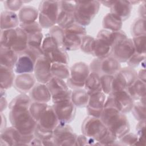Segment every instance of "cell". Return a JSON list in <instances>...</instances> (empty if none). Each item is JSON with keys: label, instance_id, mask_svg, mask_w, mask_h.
Returning <instances> with one entry per match:
<instances>
[{"label": "cell", "instance_id": "cell-41", "mask_svg": "<svg viewBox=\"0 0 146 146\" xmlns=\"http://www.w3.org/2000/svg\"><path fill=\"white\" fill-rule=\"evenodd\" d=\"M47 103L32 102L30 107L29 111L33 117L38 122L43 113L48 107Z\"/></svg>", "mask_w": 146, "mask_h": 146}, {"label": "cell", "instance_id": "cell-25", "mask_svg": "<svg viewBox=\"0 0 146 146\" xmlns=\"http://www.w3.org/2000/svg\"><path fill=\"white\" fill-rule=\"evenodd\" d=\"M18 16L20 24H30L36 22L37 19H38V9L30 5L23 6L18 11Z\"/></svg>", "mask_w": 146, "mask_h": 146}, {"label": "cell", "instance_id": "cell-5", "mask_svg": "<svg viewBox=\"0 0 146 146\" xmlns=\"http://www.w3.org/2000/svg\"><path fill=\"white\" fill-rule=\"evenodd\" d=\"M63 47L67 51H75L80 48L82 38L87 35L85 27L74 23L63 29Z\"/></svg>", "mask_w": 146, "mask_h": 146}, {"label": "cell", "instance_id": "cell-10", "mask_svg": "<svg viewBox=\"0 0 146 146\" xmlns=\"http://www.w3.org/2000/svg\"><path fill=\"white\" fill-rule=\"evenodd\" d=\"M91 72L98 74L99 75H115L120 70V63L111 56L104 58L94 59L89 65Z\"/></svg>", "mask_w": 146, "mask_h": 146}, {"label": "cell", "instance_id": "cell-36", "mask_svg": "<svg viewBox=\"0 0 146 146\" xmlns=\"http://www.w3.org/2000/svg\"><path fill=\"white\" fill-rule=\"evenodd\" d=\"M34 134L35 137L42 141L43 145H55L53 136V131L43 129L37 124Z\"/></svg>", "mask_w": 146, "mask_h": 146}, {"label": "cell", "instance_id": "cell-40", "mask_svg": "<svg viewBox=\"0 0 146 146\" xmlns=\"http://www.w3.org/2000/svg\"><path fill=\"white\" fill-rule=\"evenodd\" d=\"M31 102L32 100L29 95H27V94H20L11 100L8 107L9 110L19 107L29 108Z\"/></svg>", "mask_w": 146, "mask_h": 146}, {"label": "cell", "instance_id": "cell-15", "mask_svg": "<svg viewBox=\"0 0 146 146\" xmlns=\"http://www.w3.org/2000/svg\"><path fill=\"white\" fill-rule=\"evenodd\" d=\"M52 107L59 123L69 124L74 120L76 107L71 100H64L57 103H54Z\"/></svg>", "mask_w": 146, "mask_h": 146}, {"label": "cell", "instance_id": "cell-47", "mask_svg": "<svg viewBox=\"0 0 146 146\" xmlns=\"http://www.w3.org/2000/svg\"><path fill=\"white\" fill-rule=\"evenodd\" d=\"M114 75H102L100 76L102 90L106 95H109L112 91V82Z\"/></svg>", "mask_w": 146, "mask_h": 146}, {"label": "cell", "instance_id": "cell-12", "mask_svg": "<svg viewBox=\"0 0 146 146\" xmlns=\"http://www.w3.org/2000/svg\"><path fill=\"white\" fill-rule=\"evenodd\" d=\"M53 136L55 145L76 146L77 135L68 124L59 123L53 131Z\"/></svg>", "mask_w": 146, "mask_h": 146}, {"label": "cell", "instance_id": "cell-3", "mask_svg": "<svg viewBox=\"0 0 146 146\" xmlns=\"http://www.w3.org/2000/svg\"><path fill=\"white\" fill-rule=\"evenodd\" d=\"M74 1L75 22L84 27L89 25L99 11L101 5L100 1Z\"/></svg>", "mask_w": 146, "mask_h": 146}, {"label": "cell", "instance_id": "cell-52", "mask_svg": "<svg viewBox=\"0 0 146 146\" xmlns=\"http://www.w3.org/2000/svg\"><path fill=\"white\" fill-rule=\"evenodd\" d=\"M50 35H51L55 39L57 40L58 43L59 44L60 46L63 47L62 42H63V34L64 31L63 29L59 27L58 25H55L50 29L49 33Z\"/></svg>", "mask_w": 146, "mask_h": 146}, {"label": "cell", "instance_id": "cell-44", "mask_svg": "<svg viewBox=\"0 0 146 146\" xmlns=\"http://www.w3.org/2000/svg\"><path fill=\"white\" fill-rule=\"evenodd\" d=\"M127 83L123 76L119 71L113 76L112 82V92L125 90L127 88Z\"/></svg>", "mask_w": 146, "mask_h": 146}, {"label": "cell", "instance_id": "cell-24", "mask_svg": "<svg viewBox=\"0 0 146 146\" xmlns=\"http://www.w3.org/2000/svg\"><path fill=\"white\" fill-rule=\"evenodd\" d=\"M110 9V13L115 15L124 22L129 18L132 10V6L129 1H114Z\"/></svg>", "mask_w": 146, "mask_h": 146}, {"label": "cell", "instance_id": "cell-4", "mask_svg": "<svg viewBox=\"0 0 146 146\" xmlns=\"http://www.w3.org/2000/svg\"><path fill=\"white\" fill-rule=\"evenodd\" d=\"M59 8L58 1H42L40 2L38 23L42 29H51L56 25Z\"/></svg>", "mask_w": 146, "mask_h": 146}, {"label": "cell", "instance_id": "cell-48", "mask_svg": "<svg viewBox=\"0 0 146 146\" xmlns=\"http://www.w3.org/2000/svg\"><path fill=\"white\" fill-rule=\"evenodd\" d=\"M132 42L135 52L140 54L145 55L146 35H141L133 37Z\"/></svg>", "mask_w": 146, "mask_h": 146}, {"label": "cell", "instance_id": "cell-38", "mask_svg": "<svg viewBox=\"0 0 146 146\" xmlns=\"http://www.w3.org/2000/svg\"><path fill=\"white\" fill-rule=\"evenodd\" d=\"M51 71L53 77L64 80L68 79L70 76V68L68 64L56 63H52Z\"/></svg>", "mask_w": 146, "mask_h": 146}, {"label": "cell", "instance_id": "cell-56", "mask_svg": "<svg viewBox=\"0 0 146 146\" xmlns=\"http://www.w3.org/2000/svg\"><path fill=\"white\" fill-rule=\"evenodd\" d=\"M138 14L140 18L145 19L146 10H145V1H143L140 3V6L138 10Z\"/></svg>", "mask_w": 146, "mask_h": 146}, {"label": "cell", "instance_id": "cell-7", "mask_svg": "<svg viewBox=\"0 0 146 146\" xmlns=\"http://www.w3.org/2000/svg\"><path fill=\"white\" fill-rule=\"evenodd\" d=\"M89 66L84 62H78L70 67V76L66 83L69 88L76 90L82 88L90 74Z\"/></svg>", "mask_w": 146, "mask_h": 146}, {"label": "cell", "instance_id": "cell-1", "mask_svg": "<svg viewBox=\"0 0 146 146\" xmlns=\"http://www.w3.org/2000/svg\"><path fill=\"white\" fill-rule=\"evenodd\" d=\"M107 128L113 132L117 139L129 132L130 125L125 113L113 107H104L100 117Z\"/></svg>", "mask_w": 146, "mask_h": 146}, {"label": "cell", "instance_id": "cell-46", "mask_svg": "<svg viewBox=\"0 0 146 146\" xmlns=\"http://www.w3.org/2000/svg\"><path fill=\"white\" fill-rule=\"evenodd\" d=\"M95 41V38L89 35H86L82 38L80 49L84 53L92 54L94 47Z\"/></svg>", "mask_w": 146, "mask_h": 146}, {"label": "cell", "instance_id": "cell-17", "mask_svg": "<svg viewBox=\"0 0 146 146\" xmlns=\"http://www.w3.org/2000/svg\"><path fill=\"white\" fill-rule=\"evenodd\" d=\"M135 52L131 38H127L117 43L112 49L110 56L120 63H126Z\"/></svg>", "mask_w": 146, "mask_h": 146}, {"label": "cell", "instance_id": "cell-49", "mask_svg": "<svg viewBox=\"0 0 146 146\" xmlns=\"http://www.w3.org/2000/svg\"><path fill=\"white\" fill-rule=\"evenodd\" d=\"M136 135L138 140L135 145H145V120L138 121L136 126Z\"/></svg>", "mask_w": 146, "mask_h": 146}, {"label": "cell", "instance_id": "cell-31", "mask_svg": "<svg viewBox=\"0 0 146 146\" xmlns=\"http://www.w3.org/2000/svg\"><path fill=\"white\" fill-rule=\"evenodd\" d=\"M89 97L85 89L78 88L72 91L71 100L76 108H84L88 104Z\"/></svg>", "mask_w": 146, "mask_h": 146}, {"label": "cell", "instance_id": "cell-23", "mask_svg": "<svg viewBox=\"0 0 146 146\" xmlns=\"http://www.w3.org/2000/svg\"><path fill=\"white\" fill-rule=\"evenodd\" d=\"M32 102L47 103L51 100V95L46 84L36 83L29 92Z\"/></svg>", "mask_w": 146, "mask_h": 146}, {"label": "cell", "instance_id": "cell-20", "mask_svg": "<svg viewBox=\"0 0 146 146\" xmlns=\"http://www.w3.org/2000/svg\"><path fill=\"white\" fill-rule=\"evenodd\" d=\"M36 80L33 73L18 74L15 78L13 86L21 94L29 93L36 83Z\"/></svg>", "mask_w": 146, "mask_h": 146}, {"label": "cell", "instance_id": "cell-55", "mask_svg": "<svg viewBox=\"0 0 146 146\" xmlns=\"http://www.w3.org/2000/svg\"><path fill=\"white\" fill-rule=\"evenodd\" d=\"M97 141L88 137L86 135L82 134L77 136L76 139V146H83V145H96Z\"/></svg>", "mask_w": 146, "mask_h": 146}, {"label": "cell", "instance_id": "cell-29", "mask_svg": "<svg viewBox=\"0 0 146 146\" xmlns=\"http://www.w3.org/2000/svg\"><path fill=\"white\" fill-rule=\"evenodd\" d=\"M123 22L119 17L111 13H107L103 17L102 21V26L103 29L116 31L121 30Z\"/></svg>", "mask_w": 146, "mask_h": 146}, {"label": "cell", "instance_id": "cell-61", "mask_svg": "<svg viewBox=\"0 0 146 146\" xmlns=\"http://www.w3.org/2000/svg\"><path fill=\"white\" fill-rule=\"evenodd\" d=\"M113 2H114V1H100V4L103 5V6H104L107 7H108V8H110L112 6Z\"/></svg>", "mask_w": 146, "mask_h": 146}, {"label": "cell", "instance_id": "cell-57", "mask_svg": "<svg viewBox=\"0 0 146 146\" xmlns=\"http://www.w3.org/2000/svg\"><path fill=\"white\" fill-rule=\"evenodd\" d=\"M9 106V104L6 98V95L0 96V108L1 112H3L4 110L6 109V108Z\"/></svg>", "mask_w": 146, "mask_h": 146}, {"label": "cell", "instance_id": "cell-9", "mask_svg": "<svg viewBox=\"0 0 146 146\" xmlns=\"http://www.w3.org/2000/svg\"><path fill=\"white\" fill-rule=\"evenodd\" d=\"M34 137V134L23 135L11 125L1 131L0 145L2 146L29 145Z\"/></svg>", "mask_w": 146, "mask_h": 146}, {"label": "cell", "instance_id": "cell-8", "mask_svg": "<svg viewBox=\"0 0 146 146\" xmlns=\"http://www.w3.org/2000/svg\"><path fill=\"white\" fill-rule=\"evenodd\" d=\"M134 103V100L125 90L110 94L106 98L104 107H113L127 113L131 111Z\"/></svg>", "mask_w": 146, "mask_h": 146}, {"label": "cell", "instance_id": "cell-32", "mask_svg": "<svg viewBox=\"0 0 146 146\" xmlns=\"http://www.w3.org/2000/svg\"><path fill=\"white\" fill-rule=\"evenodd\" d=\"M84 87L88 94L102 91L100 75L97 73L91 72L85 82Z\"/></svg>", "mask_w": 146, "mask_h": 146}, {"label": "cell", "instance_id": "cell-50", "mask_svg": "<svg viewBox=\"0 0 146 146\" xmlns=\"http://www.w3.org/2000/svg\"><path fill=\"white\" fill-rule=\"evenodd\" d=\"M23 1L20 0H7L3 1V6L6 10L15 13L19 11L23 6Z\"/></svg>", "mask_w": 146, "mask_h": 146}, {"label": "cell", "instance_id": "cell-22", "mask_svg": "<svg viewBox=\"0 0 146 146\" xmlns=\"http://www.w3.org/2000/svg\"><path fill=\"white\" fill-rule=\"evenodd\" d=\"M96 38L104 41L113 48L117 43L126 39L127 35L126 33L121 30L116 31H112L102 29L98 32Z\"/></svg>", "mask_w": 146, "mask_h": 146}, {"label": "cell", "instance_id": "cell-58", "mask_svg": "<svg viewBox=\"0 0 146 146\" xmlns=\"http://www.w3.org/2000/svg\"><path fill=\"white\" fill-rule=\"evenodd\" d=\"M137 79L145 83L146 80V71L145 68H141L139 72H137Z\"/></svg>", "mask_w": 146, "mask_h": 146}, {"label": "cell", "instance_id": "cell-27", "mask_svg": "<svg viewBox=\"0 0 146 146\" xmlns=\"http://www.w3.org/2000/svg\"><path fill=\"white\" fill-rule=\"evenodd\" d=\"M18 15L12 11L5 10L1 14V30L15 29L19 26Z\"/></svg>", "mask_w": 146, "mask_h": 146}, {"label": "cell", "instance_id": "cell-35", "mask_svg": "<svg viewBox=\"0 0 146 146\" xmlns=\"http://www.w3.org/2000/svg\"><path fill=\"white\" fill-rule=\"evenodd\" d=\"M46 56L52 63H56L68 64L69 63V56L67 51L61 47L55 48Z\"/></svg>", "mask_w": 146, "mask_h": 146}, {"label": "cell", "instance_id": "cell-21", "mask_svg": "<svg viewBox=\"0 0 146 146\" xmlns=\"http://www.w3.org/2000/svg\"><path fill=\"white\" fill-rule=\"evenodd\" d=\"M59 123V121L52 106L49 105L37 122L40 127L49 131H54Z\"/></svg>", "mask_w": 146, "mask_h": 146}, {"label": "cell", "instance_id": "cell-37", "mask_svg": "<svg viewBox=\"0 0 146 146\" xmlns=\"http://www.w3.org/2000/svg\"><path fill=\"white\" fill-rule=\"evenodd\" d=\"M17 38L12 49L18 54L23 52L28 47V38L27 34L19 26L17 27Z\"/></svg>", "mask_w": 146, "mask_h": 146}, {"label": "cell", "instance_id": "cell-51", "mask_svg": "<svg viewBox=\"0 0 146 146\" xmlns=\"http://www.w3.org/2000/svg\"><path fill=\"white\" fill-rule=\"evenodd\" d=\"M138 140V137L136 133L128 132L119 139V143L120 145H135Z\"/></svg>", "mask_w": 146, "mask_h": 146}, {"label": "cell", "instance_id": "cell-34", "mask_svg": "<svg viewBox=\"0 0 146 146\" xmlns=\"http://www.w3.org/2000/svg\"><path fill=\"white\" fill-rule=\"evenodd\" d=\"M17 35V28L1 30L0 46L3 47L12 48L16 42Z\"/></svg>", "mask_w": 146, "mask_h": 146}, {"label": "cell", "instance_id": "cell-26", "mask_svg": "<svg viewBox=\"0 0 146 146\" xmlns=\"http://www.w3.org/2000/svg\"><path fill=\"white\" fill-rule=\"evenodd\" d=\"M18 59V54L11 48L0 46V64L10 68H14Z\"/></svg>", "mask_w": 146, "mask_h": 146}, {"label": "cell", "instance_id": "cell-18", "mask_svg": "<svg viewBox=\"0 0 146 146\" xmlns=\"http://www.w3.org/2000/svg\"><path fill=\"white\" fill-rule=\"evenodd\" d=\"M19 27L27 35L28 46L41 48L44 36L42 33V27L38 22L28 25H19Z\"/></svg>", "mask_w": 146, "mask_h": 146}, {"label": "cell", "instance_id": "cell-30", "mask_svg": "<svg viewBox=\"0 0 146 146\" xmlns=\"http://www.w3.org/2000/svg\"><path fill=\"white\" fill-rule=\"evenodd\" d=\"M145 83L137 79L131 85L128 87L126 91L134 100H139L145 97Z\"/></svg>", "mask_w": 146, "mask_h": 146}, {"label": "cell", "instance_id": "cell-60", "mask_svg": "<svg viewBox=\"0 0 146 146\" xmlns=\"http://www.w3.org/2000/svg\"><path fill=\"white\" fill-rule=\"evenodd\" d=\"M1 131H2L6 128V119L5 116L3 115V112H1Z\"/></svg>", "mask_w": 146, "mask_h": 146}, {"label": "cell", "instance_id": "cell-11", "mask_svg": "<svg viewBox=\"0 0 146 146\" xmlns=\"http://www.w3.org/2000/svg\"><path fill=\"white\" fill-rule=\"evenodd\" d=\"M46 84L50 92L53 104L71 100L72 91L69 89L64 80L52 77Z\"/></svg>", "mask_w": 146, "mask_h": 146}, {"label": "cell", "instance_id": "cell-42", "mask_svg": "<svg viewBox=\"0 0 146 146\" xmlns=\"http://www.w3.org/2000/svg\"><path fill=\"white\" fill-rule=\"evenodd\" d=\"M131 33L133 37L146 35L145 19L140 18L136 19L132 24Z\"/></svg>", "mask_w": 146, "mask_h": 146}, {"label": "cell", "instance_id": "cell-19", "mask_svg": "<svg viewBox=\"0 0 146 146\" xmlns=\"http://www.w3.org/2000/svg\"><path fill=\"white\" fill-rule=\"evenodd\" d=\"M89 100L86 107L89 116L100 117L104 110L106 95L102 91L89 94Z\"/></svg>", "mask_w": 146, "mask_h": 146}, {"label": "cell", "instance_id": "cell-28", "mask_svg": "<svg viewBox=\"0 0 146 146\" xmlns=\"http://www.w3.org/2000/svg\"><path fill=\"white\" fill-rule=\"evenodd\" d=\"M14 70L5 66H0V88L8 90L14 84L15 78Z\"/></svg>", "mask_w": 146, "mask_h": 146}, {"label": "cell", "instance_id": "cell-53", "mask_svg": "<svg viewBox=\"0 0 146 146\" xmlns=\"http://www.w3.org/2000/svg\"><path fill=\"white\" fill-rule=\"evenodd\" d=\"M144 60H145V55L135 52L126 63L128 67L135 68L138 67Z\"/></svg>", "mask_w": 146, "mask_h": 146}, {"label": "cell", "instance_id": "cell-2", "mask_svg": "<svg viewBox=\"0 0 146 146\" xmlns=\"http://www.w3.org/2000/svg\"><path fill=\"white\" fill-rule=\"evenodd\" d=\"M9 120L12 126L25 135L34 134L37 121L33 117L29 108L19 107L10 110Z\"/></svg>", "mask_w": 146, "mask_h": 146}, {"label": "cell", "instance_id": "cell-14", "mask_svg": "<svg viewBox=\"0 0 146 146\" xmlns=\"http://www.w3.org/2000/svg\"><path fill=\"white\" fill-rule=\"evenodd\" d=\"M59 6L56 25L64 29L75 23V1H59Z\"/></svg>", "mask_w": 146, "mask_h": 146}, {"label": "cell", "instance_id": "cell-39", "mask_svg": "<svg viewBox=\"0 0 146 146\" xmlns=\"http://www.w3.org/2000/svg\"><path fill=\"white\" fill-rule=\"evenodd\" d=\"M59 47L60 46L55 38H54L49 33L45 35L41 46L44 55L47 56L51 51Z\"/></svg>", "mask_w": 146, "mask_h": 146}, {"label": "cell", "instance_id": "cell-43", "mask_svg": "<svg viewBox=\"0 0 146 146\" xmlns=\"http://www.w3.org/2000/svg\"><path fill=\"white\" fill-rule=\"evenodd\" d=\"M131 111L137 121L145 120V103L140 101L134 103Z\"/></svg>", "mask_w": 146, "mask_h": 146}, {"label": "cell", "instance_id": "cell-54", "mask_svg": "<svg viewBox=\"0 0 146 146\" xmlns=\"http://www.w3.org/2000/svg\"><path fill=\"white\" fill-rule=\"evenodd\" d=\"M117 137L116 135L112 132L111 130L108 129L107 132L104 137L99 141V143L100 145H114L117 141Z\"/></svg>", "mask_w": 146, "mask_h": 146}, {"label": "cell", "instance_id": "cell-62", "mask_svg": "<svg viewBox=\"0 0 146 146\" xmlns=\"http://www.w3.org/2000/svg\"><path fill=\"white\" fill-rule=\"evenodd\" d=\"M129 2L132 6V5H135L137 4H140L142 1H129Z\"/></svg>", "mask_w": 146, "mask_h": 146}, {"label": "cell", "instance_id": "cell-16", "mask_svg": "<svg viewBox=\"0 0 146 146\" xmlns=\"http://www.w3.org/2000/svg\"><path fill=\"white\" fill-rule=\"evenodd\" d=\"M51 64L50 60L44 55L37 59L33 74L38 83L47 84L52 79Z\"/></svg>", "mask_w": 146, "mask_h": 146}, {"label": "cell", "instance_id": "cell-45", "mask_svg": "<svg viewBox=\"0 0 146 146\" xmlns=\"http://www.w3.org/2000/svg\"><path fill=\"white\" fill-rule=\"evenodd\" d=\"M119 72L126 80L128 87L131 85L137 79V72L135 68L127 66L121 68Z\"/></svg>", "mask_w": 146, "mask_h": 146}, {"label": "cell", "instance_id": "cell-33", "mask_svg": "<svg viewBox=\"0 0 146 146\" xmlns=\"http://www.w3.org/2000/svg\"><path fill=\"white\" fill-rule=\"evenodd\" d=\"M112 49V47L104 41L96 38L91 55L98 58H104L111 55Z\"/></svg>", "mask_w": 146, "mask_h": 146}, {"label": "cell", "instance_id": "cell-13", "mask_svg": "<svg viewBox=\"0 0 146 146\" xmlns=\"http://www.w3.org/2000/svg\"><path fill=\"white\" fill-rule=\"evenodd\" d=\"M38 55L32 50L26 48L23 52L18 54V59L14 70L17 74L33 73Z\"/></svg>", "mask_w": 146, "mask_h": 146}, {"label": "cell", "instance_id": "cell-59", "mask_svg": "<svg viewBox=\"0 0 146 146\" xmlns=\"http://www.w3.org/2000/svg\"><path fill=\"white\" fill-rule=\"evenodd\" d=\"M29 145H43V143L39 139L35 136L30 142Z\"/></svg>", "mask_w": 146, "mask_h": 146}, {"label": "cell", "instance_id": "cell-6", "mask_svg": "<svg viewBox=\"0 0 146 146\" xmlns=\"http://www.w3.org/2000/svg\"><path fill=\"white\" fill-rule=\"evenodd\" d=\"M81 131L82 134L99 141L106 135L108 128L100 117L88 115L82 122Z\"/></svg>", "mask_w": 146, "mask_h": 146}]
</instances>
